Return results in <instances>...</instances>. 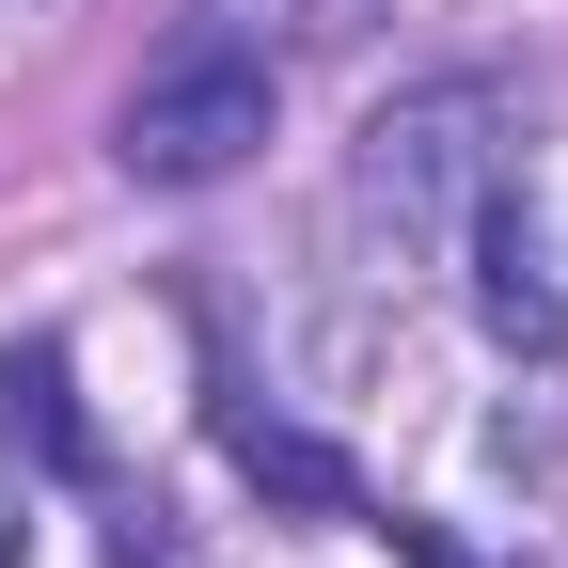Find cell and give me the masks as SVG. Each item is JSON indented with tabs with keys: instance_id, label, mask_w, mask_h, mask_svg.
Listing matches in <instances>:
<instances>
[{
	"instance_id": "obj_2",
	"label": "cell",
	"mask_w": 568,
	"mask_h": 568,
	"mask_svg": "<svg viewBox=\"0 0 568 568\" xmlns=\"http://www.w3.org/2000/svg\"><path fill=\"white\" fill-rule=\"evenodd\" d=\"M489 190H506V159H489V95H395L379 126H364V205L410 237V253H458L474 222H489Z\"/></svg>"
},
{
	"instance_id": "obj_4",
	"label": "cell",
	"mask_w": 568,
	"mask_h": 568,
	"mask_svg": "<svg viewBox=\"0 0 568 568\" xmlns=\"http://www.w3.org/2000/svg\"><path fill=\"white\" fill-rule=\"evenodd\" d=\"M237 458H253L268 489H301V506H347V458H316L301 426H253V410H237Z\"/></svg>"
},
{
	"instance_id": "obj_3",
	"label": "cell",
	"mask_w": 568,
	"mask_h": 568,
	"mask_svg": "<svg viewBox=\"0 0 568 568\" xmlns=\"http://www.w3.org/2000/svg\"><path fill=\"white\" fill-rule=\"evenodd\" d=\"M0 426L48 458V474H95V443H80V410H63V347H17L0 364Z\"/></svg>"
},
{
	"instance_id": "obj_5",
	"label": "cell",
	"mask_w": 568,
	"mask_h": 568,
	"mask_svg": "<svg viewBox=\"0 0 568 568\" xmlns=\"http://www.w3.org/2000/svg\"><path fill=\"white\" fill-rule=\"evenodd\" d=\"M0 568H32V506H17V474H0Z\"/></svg>"
},
{
	"instance_id": "obj_1",
	"label": "cell",
	"mask_w": 568,
	"mask_h": 568,
	"mask_svg": "<svg viewBox=\"0 0 568 568\" xmlns=\"http://www.w3.org/2000/svg\"><path fill=\"white\" fill-rule=\"evenodd\" d=\"M268 111H284L268 48L190 32L174 63H142V95H126V142H111V159H126L142 190H205V174H237L253 142H268Z\"/></svg>"
}]
</instances>
